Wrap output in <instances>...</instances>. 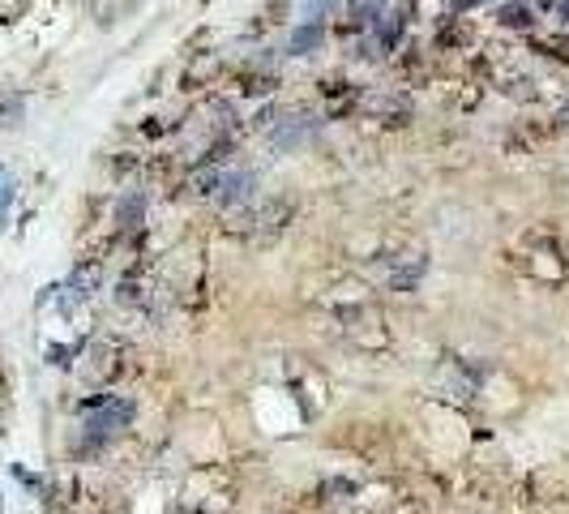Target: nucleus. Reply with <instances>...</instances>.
<instances>
[{
  "label": "nucleus",
  "mask_w": 569,
  "mask_h": 514,
  "mask_svg": "<svg viewBox=\"0 0 569 514\" xmlns=\"http://www.w3.org/2000/svg\"><path fill=\"white\" fill-rule=\"evenodd\" d=\"M129 420H133V403L129 399H95V403H86L82 438L90 441V450H99L103 441L116 438Z\"/></svg>",
  "instance_id": "obj_1"
},
{
  "label": "nucleus",
  "mask_w": 569,
  "mask_h": 514,
  "mask_svg": "<svg viewBox=\"0 0 569 514\" xmlns=\"http://www.w3.org/2000/svg\"><path fill=\"white\" fill-rule=\"evenodd\" d=\"M308 133H317V121H313L308 112H287L283 121H270V142H274L278 150L300 146Z\"/></svg>",
  "instance_id": "obj_2"
},
{
  "label": "nucleus",
  "mask_w": 569,
  "mask_h": 514,
  "mask_svg": "<svg viewBox=\"0 0 569 514\" xmlns=\"http://www.w3.org/2000/svg\"><path fill=\"white\" fill-rule=\"evenodd\" d=\"M253 189H257L253 171H223V176H219V189H214V197H219L227 210H231V206H245L248 197H253Z\"/></svg>",
  "instance_id": "obj_3"
},
{
  "label": "nucleus",
  "mask_w": 569,
  "mask_h": 514,
  "mask_svg": "<svg viewBox=\"0 0 569 514\" xmlns=\"http://www.w3.org/2000/svg\"><path fill=\"white\" fill-rule=\"evenodd\" d=\"M424 270H428V262H424V257H411L407 266L390 270V288H398V292H416L420 279H424Z\"/></svg>",
  "instance_id": "obj_4"
},
{
  "label": "nucleus",
  "mask_w": 569,
  "mask_h": 514,
  "mask_svg": "<svg viewBox=\"0 0 569 514\" xmlns=\"http://www.w3.org/2000/svg\"><path fill=\"white\" fill-rule=\"evenodd\" d=\"M142 215H146V197L142 194H129L116 202V223H121V227H137Z\"/></svg>",
  "instance_id": "obj_5"
},
{
  "label": "nucleus",
  "mask_w": 569,
  "mask_h": 514,
  "mask_svg": "<svg viewBox=\"0 0 569 514\" xmlns=\"http://www.w3.org/2000/svg\"><path fill=\"white\" fill-rule=\"evenodd\" d=\"M317 43H322V22H308V26H296V30H292V51H296V56H308Z\"/></svg>",
  "instance_id": "obj_6"
},
{
  "label": "nucleus",
  "mask_w": 569,
  "mask_h": 514,
  "mask_svg": "<svg viewBox=\"0 0 569 514\" xmlns=\"http://www.w3.org/2000/svg\"><path fill=\"white\" fill-rule=\"evenodd\" d=\"M501 22L505 26H526L531 22V0H514V4H505V9H501Z\"/></svg>",
  "instance_id": "obj_7"
},
{
  "label": "nucleus",
  "mask_w": 569,
  "mask_h": 514,
  "mask_svg": "<svg viewBox=\"0 0 569 514\" xmlns=\"http://www.w3.org/2000/svg\"><path fill=\"white\" fill-rule=\"evenodd\" d=\"M398 35H402V13H390V22L381 26V48H394Z\"/></svg>",
  "instance_id": "obj_8"
},
{
  "label": "nucleus",
  "mask_w": 569,
  "mask_h": 514,
  "mask_svg": "<svg viewBox=\"0 0 569 514\" xmlns=\"http://www.w3.org/2000/svg\"><path fill=\"white\" fill-rule=\"evenodd\" d=\"M9 202H13V176H9V168H0V223H4Z\"/></svg>",
  "instance_id": "obj_9"
},
{
  "label": "nucleus",
  "mask_w": 569,
  "mask_h": 514,
  "mask_svg": "<svg viewBox=\"0 0 569 514\" xmlns=\"http://www.w3.org/2000/svg\"><path fill=\"white\" fill-rule=\"evenodd\" d=\"M561 13H565V22H569V0H561Z\"/></svg>",
  "instance_id": "obj_10"
}]
</instances>
